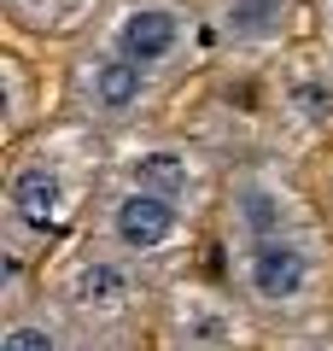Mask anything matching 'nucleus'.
I'll return each instance as SVG.
<instances>
[{
	"label": "nucleus",
	"mask_w": 333,
	"mask_h": 351,
	"mask_svg": "<svg viewBox=\"0 0 333 351\" xmlns=\"http://www.w3.org/2000/svg\"><path fill=\"white\" fill-rule=\"evenodd\" d=\"M293 18H298V0H210L205 6L210 41L251 53V59L281 53L293 41Z\"/></svg>",
	"instance_id": "obj_10"
},
{
	"label": "nucleus",
	"mask_w": 333,
	"mask_h": 351,
	"mask_svg": "<svg viewBox=\"0 0 333 351\" xmlns=\"http://www.w3.org/2000/svg\"><path fill=\"white\" fill-rule=\"evenodd\" d=\"M88 339L94 334L47 293L6 304V322H0V351H88Z\"/></svg>",
	"instance_id": "obj_12"
},
{
	"label": "nucleus",
	"mask_w": 333,
	"mask_h": 351,
	"mask_svg": "<svg viewBox=\"0 0 333 351\" xmlns=\"http://www.w3.org/2000/svg\"><path fill=\"white\" fill-rule=\"evenodd\" d=\"M246 304L210 287H170L164 299V346L170 351H240L246 346Z\"/></svg>",
	"instance_id": "obj_9"
},
{
	"label": "nucleus",
	"mask_w": 333,
	"mask_h": 351,
	"mask_svg": "<svg viewBox=\"0 0 333 351\" xmlns=\"http://www.w3.org/2000/svg\"><path fill=\"white\" fill-rule=\"evenodd\" d=\"M222 246H228V287L251 316H304L328 293L333 252L316 223L263 240H222Z\"/></svg>",
	"instance_id": "obj_1"
},
{
	"label": "nucleus",
	"mask_w": 333,
	"mask_h": 351,
	"mask_svg": "<svg viewBox=\"0 0 333 351\" xmlns=\"http://www.w3.org/2000/svg\"><path fill=\"white\" fill-rule=\"evenodd\" d=\"M275 106L281 123H293L298 135H328L333 129V53L328 59H293L275 76Z\"/></svg>",
	"instance_id": "obj_11"
},
{
	"label": "nucleus",
	"mask_w": 333,
	"mask_h": 351,
	"mask_svg": "<svg viewBox=\"0 0 333 351\" xmlns=\"http://www.w3.org/2000/svg\"><path fill=\"white\" fill-rule=\"evenodd\" d=\"M316 18H321V36L333 41V0H316Z\"/></svg>",
	"instance_id": "obj_14"
},
{
	"label": "nucleus",
	"mask_w": 333,
	"mask_h": 351,
	"mask_svg": "<svg viewBox=\"0 0 333 351\" xmlns=\"http://www.w3.org/2000/svg\"><path fill=\"white\" fill-rule=\"evenodd\" d=\"M47 299H59L82 328L129 334V328L147 316V304H152V281H147V263H135V258H123V252L88 240L82 252H71V258L59 263V276L47 281Z\"/></svg>",
	"instance_id": "obj_4"
},
{
	"label": "nucleus",
	"mask_w": 333,
	"mask_h": 351,
	"mask_svg": "<svg viewBox=\"0 0 333 351\" xmlns=\"http://www.w3.org/2000/svg\"><path fill=\"white\" fill-rule=\"evenodd\" d=\"M222 240H263V234H286V228H310L304 193L281 164H240L228 182H222Z\"/></svg>",
	"instance_id": "obj_8"
},
{
	"label": "nucleus",
	"mask_w": 333,
	"mask_h": 351,
	"mask_svg": "<svg viewBox=\"0 0 333 351\" xmlns=\"http://www.w3.org/2000/svg\"><path fill=\"white\" fill-rule=\"evenodd\" d=\"M0 88H6V135H24L29 123V82H24V59H0Z\"/></svg>",
	"instance_id": "obj_13"
},
{
	"label": "nucleus",
	"mask_w": 333,
	"mask_h": 351,
	"mask_svg": "<svg viewBox=\"0 0 333 351\" xmlns=\"http://www.w3.org/2000/svg\"><path fill=\"white\" fill-rule=\"evenodd\" d=\"M94 36L175 82L182 71H193L210 29H205V12H193L187 0H106L94 18Z\"/></svg>",
	"instance_id": "obj_6"
},
{
	"label": "nucleus",
	"mask_w": 333,
	"mask_h": 351,
	"mask_svg": "<svg viewBox=\"0 0 333 351\" xmlns=\"http://www.w3.org/2000/svg\"><path fill=\"white\" fill-rule=\"evenodd\" d=\"M59 6H64V18H82L88 6H106V0H59Z\"/></svg>",
	"instance_id": "obj_15"
},
{
	"label": "nucleus",
	"mask_w": 333,
	"mask_h": 351,
	"mask_svg": "<svg viewBox=\"0 0 333 351\" xmlns=\"http://www.w3.org/2000/svg\"><path fill=\"white\" fill-rule=\"evenodd\" d=\"M111 170L129 176V182H140V188H152V193H164V199H175L182 211H193V217L210 211V205L222 199L217 164H210L193 141H182V135H152V129H135V135H123V147H117V158H111Z\"/></svg>",
	"instance_id": "obj_7"
},
{
	"label": "nucleus",
	"mask_w": 333,
	"mask_h": 351,
	"mask_svg": "<svg viewBox=\"0 0 333 351\" xmlns=\"http://www.w3.org/2000/svg\"><path fill=\"white\" fill-rule=\"evenodd\" d=\"M88 188H94L88 147L41 141V147L18 152L12 170H6V234H12V252H24V240H41V246L59 240L82 217Z\"/></svg>",
	"instance_id": "obj_2"
},
{
	"label": "nucleus",
	"mask_w": 333,
	"mask_h": 351,
	"mask_svg": "<svg viewBox=\"0 0 333 351\" xmlns=\"http://www.w3.org/2000/svg\"><path fill=\"white\" fill-rule=\"evenodd\" d=\"M193 223H199L193 211H182L175 199L140 188V182H129L117 170H106V182L94 188V240L123 252V258H135V263H147V269L175 258V252H187Z\"/></svg>",
	"instance_id": "obj_5"
},
{
	"label": "nucleus",
	"mask_w": 333,
	"mask_h": 351,
	"mask_svg": "<svg viewBox=\"0 0 333 351\" xmlns=\"http://www.w3.org/2000/svg\"><path fill=\"white\" fill-rule=\"evenodd\" d=\"M170 94V76L135 64L129 53L106 47L99 36H88L71 59V112L88 129H106V135H135L158 100Z\"/></svg>",
	"instance_id": "obj_3"
}]
</instances>
